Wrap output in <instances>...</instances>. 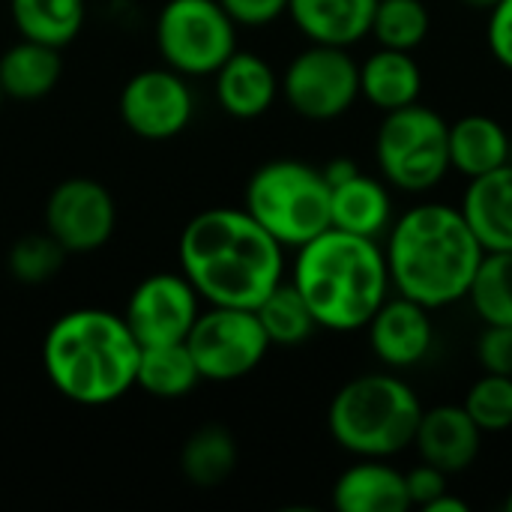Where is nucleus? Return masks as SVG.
<instances>
[{
	"label": "nucleus",
	"mask_w": 512,
	"mask_h": 512,
	"mask_svg": "<svg viewBox=\"0 0 512 512\" xmlns=\"http://www.w3.org/2000/svg\"><path fill=\"white\" fill-rule=\"evenodd\" d=\"M180 273L210 306L255 309L285 282V246L246 207H210L186 222L177 243Z\"/></svg>",
	"instance_id": "f257e3e1"
},
{
	"label": "nucleus",
	"mask_w": 512,
	"mask_h": 512,
	"mask_svg": "<svg viewBox=\"0 0 512 512\" xmlns=\"http://www.w3.org/2000/svg\"><path fill=\"white\" fill-rule=\"evenodd\" d=\"M384 252L393 291L432 312L468 300L486 255L462 210L441 201H423L396 216Z\"/></svg>",
	"instance_id": "f03ea898"
},
{
	"label": "nucleus",
	"mask_w": 512,
	"mask_h": 512,
	"mask_svg": "<svg viewBox=\"0 0 512 512\" xmlns=\"http://www.w3.org/2000/svg\"><path fill=\"white\" fill-rule=\"evenodd\" d=\"M291 282L306 297L318 327L330 333L366 330L393 294L381 240L339 228H327L297 249Z\"/></svg>",
	"instance_id": "7ed1b4c3"
},
{
	"label": "nucleus",
	"mask_w": 512,
	"mask_h": 512,
	"mask_svg": "<svg viewBox=\"0 0 512 512\" xmlns=\"http://www.w3.org/2000/svg\"><path fill=\"white\" fill-rule=\"evenodd\" d=\"M141 342L123 315L108 309H72L42 339V366L51 387L87 408L111 405L135 387Z\"/></svg>",
	"instance_id": "20e7f679"
},
{
	"label": "nucleus",
	"mask_w": 512,
	"mask_h": 512,
	"mask_svg": "<svg viewBox=\"0 0 512 512\" xmlns=\"http://www.w3.org/2000/svg\"><path fill=\"white\" fill-rule=\"evenodd\" d=\"M423 402L393 372H369L342 384L327 408V429L339 450L357 459H393L414 447Z\"/></svg>",
	"instance_id": "39448f33"
},
{
	"label": "nucleus",
	"mask_w": 512,
	"mask_h": 512,
	"mask_svg": "<svg viewBox=\"0 0 512 512\" xmlns=\"http://www.w3.org/2000/svg\"><path fill=\"white\" fill-rule=\"evenodd\" d=\"M243 207L285 249H300L333 228L324 171L297 159H270L255 168L243 189Z\"/></svg>",
	"instance_id": "423d86ee"
},
{
	"label": "nucleus",
	"mask_w": 512,
	"mask_h": 512,
	"mask_svg": "<svg viewBox=\"0 0 512 512\" xmlns=\"http://www.w3.org/2000/svg\"><path fill=\"white\" fill-rule=\"evenodd\" d=\"M450 123L429 105H405L387 111L375 135V162L378 174L390 189L423 195L441 186L450 168L447 147Z\"/></svg>",
	"instance_id": "0eeeda50"
},
{
	"label": "nucleus",
	"mask_w": 512,
	"mask_h": 512,
	"mask_svg": "<svg viewBox=\"0 0 512 512\" xmlns=\"http://www.w3.org/2000/svg\"><path fill=\"white\" fill-rule=\"evenodd\" d=\"M237 27L219 0H168L156 15V48L186 78L213 75L237 51Z\"/></svg>",
	"instance_id": "6e6552de"
},
{
	"label": "nucleus",
	"mask_w": 512,
	"mask_h": 512,
	"mask_svg": "<svg viewBox=\"0 0 512 512\" xmlns=\"http://www.w3.org/2000/svg\"><path fill=\"white\" fill-rule=\"evenodd\" d=\"M282 99L303 120H336L360 99V63L348 48L309 42L282 72Z\"/></svg>",
	"instance_id": "1a4fd4ad"
},
{
	"label": "nucleus",
	"mask_w": 512,
	"mask_h": 512,
	"mask_svg": "<svg viewBox=\"0 0 512 512\" xmlns=\"http://www.w3.org/2000/svg\"><path fill=\"white\" fill-rule=\"evenodd\" d=\"M195 366L204 381L228 384L252 375L273 348L255 309L210 306L198 315L186 336Z\"/></svg>",
	"instance_id": "9d476101"
},
{
	"label": "nucleus",
	"mask_w": 512,
	"mask_h": 512,
	"mask_svg": "<svg viewBox=\"0 0 512 512\" xmlns=\"http://www.w3.org/2000/svg\"><path fill=\"white\" fill-rule=\"evenodd\" d=\"M120 120L144 141H168L189 129L195 93L183 72L171 66L141 69L120 90Z\"/></svg>",
	"instance_id": "9b49d317"
},
{
	"label": "nucleus",
	"mask_w": 512,
	"mask_h": 512,
	"mask_svg": "<svg viewBox=\"0 0 512 512\" xmlns=\"http://www.w3.org/2000/svg\"><path fill=\"white\" fill-rule=\"evenodd\" d=\"M117 228L111 192L93 177L60 180L45 201V231L69 252L90 255L102 249Z\"/></svg>",
	"instance_id": "f8f14e48"
},
{
	"label": "nucleus",
	"mask_w": 512,
	"mask_h": 512,
	"mask_svg": "<svg viewBox=\"0 0 512 512\" xmlns=\"http://www.w3.org/2000/svg\"><path fill=\"white\" fill-rule=\"evenodd\" d=\"M201 315V297L183 273H150L126 303V324L144 345L186 342Z\"/></svg>",
	"instance_id": "ddd939ff"
},
{
	"label": "nucleus",
	"mask_w": 512,
	"mask_h": 512,
	"mask_svg": "<svg viewBox=\"0 0 512 512\" xmlns=\"http://www.w3.org/2000/svg\"><path fill=\"white\" fill-rule=\"evenodd\" d=\"M366 336L372 354L387 369L420 366L435 345L432 309L393 291L366 324Z\"/></svg>",
	"instance_id": "4468645a"
},
{
	"label": "nucleus",
	"mask_w": 512,
	"mask_h": 512,
	"mask_svg": "<svg viewBox=\"0 0 512 512\" xmlns=\"http://www.w3.org/2000/svg\"><path fill=\"white\" fill-rule=\"evenodd\" d=\"M213 90L225 114L234 120H258L282 96V75L261 54L237 48L213 72Z\"/></svg>",
	"instance_id": "2eb2a0df"
},
{
	"label": "nucleus",
	"mask_w": 512,
	"mask_h": 512,
	"mask_svg": "<svg viewBox=\"0 0 512 512\" xmlns=\"http://www.w3.org/2000/svg\"><path fill=\"white\" fill-rule=\"evenodd\" d=\"M414 447L423 462L453 474L468 471L483 447V429L465 411V405H435L423 411Z\"/></svg>",
	"instance_id": "dca6fc26"
},
{
	"label": "nucleus",
	"mask_w": 512,
	"mask_h": 512,
	"mask_svg": "<svg viewBox=\"0 0 512 512\" xmlns=\"http://www.w3.org/2000/svg\"><path fill=\"white\" fill-rule=\"evenodd\" d=\"M459 210L486 252H512V162L471 177Z\"/></svg>",
	"instance_id": "f3484780"
},
{
	"label": "nucleus",
	"mask_w": 512,
	"mask_h": 512,
	"mask_svg": "<svg viewBox=\"0 0 512 512\" xmlns=\"http://www.w3.org/2000/svg\"><path fill=\"white\" fill-rule=\"evenodd\" d=\"M333 507L339 512H405L411 495L405 471L387 459H357L333 483Z\"/></svg>",
	"instance_id": "a211bd4d"
},
{
	"label": "nucleus",
	"mask_w": 512,
	"mask_h": 512,
	"mask_svg": "<svg viewBox=\"0 0 512 512\" xmlns=\"http://www.w3.org/2000/svg\"><path fill=\"white\" fill-rule=\"evenodd\" d=\"M378 0H288L294 27L318 45L351 48L372 33Z\"/></svg>",
	"instance_id": "6ab92c4d"
},
{
	"label": "nucleus",
	"mask_w": 512,
	"mask_h": 512,
	"mask_svg": "<svg viewBox=\"0 0 512 512\" xmlns=\"http://www.w3.org/2000/svg\"><path fill=\"white\" fill-rule=\"evenodd\" d=\"M396 219L390 183L384 177L354 174L351 180L330 189V222L339 231L381 240Z\"/></svg>",
	"instance_id": "aec40b11"
},
{
	"label": "nucleus",
	"mask_w": 512,
	"mask_h": 512,
	"mask_svg": "<svg viewBox=\"0 0 512 512\" xmlns=\"http://www.w3.org/2000/svg\"><path fill=\"white\" fill-rule=\"evenodd\" d=\"M423 93V69L414 51L384 48L378 45L360 63V99L375 105L378 111H396L420 102Z\"/></svg>",
	"instance_id": "412c9836"
},
{
	"label": "nucleus",
	"mask_w": 512,
	"mask_h": 512,
	"mask_svg": "<svg viewBox=\"0 0 512 512\" xmlns=\"http://www.w3.org/2000/svg\"><path fill=\"white\" fill-rule=\"evenodd\" d=\"M450 168L462 177H480L512 162V141L504 123L489 114H465L447 132Z\"/></svg>",
	"instance_id": "4be33fe9"
},
{
	"label": "nucleus",
	"mask_w": 512,
	"mask_h": 512,
	"mask_svg": "<svg viewBox=\"0 0 512 512\" xmlns=\"http://www.w3.org/2000/svg\"><path fill=\"white\" fill-rule=\"evenodd\" d=\"M63 48L36 42V39H18L0 54V87L9 99L36 102L48 96L60 75H63Z\"/></svg>",
	"instance_id": "5701e85b"
},
{
	"label": "nucleus",
	"mask_w": 512,
	"mask_h": 512,
	"mask_svg": "<svg viewBox=\"0 0 512 512\" xmlns=\"http://www.w3.org/2000/svg\"><path fill=\"white\" fill-rule=\"evenodd\" d=\"M201 372L186 342L144 345L138 360L135 387L153 399H183L201 384Z\"/></svg>",
	"instance_id": "b1692460"
},
{
	"label": "nucleus",
	"mask_w": 512,
	"mask_h": 512,
	"mask_svg": "<svg viewBox=\"0 0 512 512\" xmlns=\"http://www.w3.org/2000/svg\"><path fill=\"white\" fill-rule=\"evenodd\" d=\"M9 15L24 39L66 48L84 27L87 0H9Z\"/></svg>",
	"instance_id": "393cba45"
},
{
	"label": "nucleus",
	"mask_w": 512,
	"mask_h": 512,
	"mask_svg": "<svg viewBox=\"0 0 512 512\" xmlns=\"http://www.w3.org/2000/svg\"><path fill=\"white\" fill-rule=\"evenodd\" d=\"M234 468H237V441L219 423H207L195 429L180 450V471L198 489H213L225 483L234 474Z\"/></svg>",
	"instance_id": "a878e982"
},
{
	"label": "nucleus",
	"mask_w": 512,
	"mask_h": 512,
	"mask_svg": "<svg viewBox=\"0 0 512 512\" xmlns=\"http://www.w3.org/2000/svg\"><path fill=\"white\" fill-rule=\"evenodd\" d=\"M255 315H258L270 345H276V348H297V345L309 342L315 336V330H321L306 297L297 291L294 282H279L255 306Z\"/></svg>",
	"instance_id": "bb28decb"
},
{
	"label": "nucleus",
	"mask_w": 512,
	"mask_h": 512,
	"mask_svg": "<svg viewBox=\"0 0 512 512\" xmlns=\"http://www.w3.org/2000/svg\"><path fill=\"white\" fill-rule=\"evenodd\" d=\"M468 300L486 327L512 324V252L483 255L468 288Z\"/></svg>",
	"instance_id": "cd10ccee"
},
{
	"label": "nucleus",
	"mask_w": 512,
	"mask_h": 512,
	"mask_svg": "<svg viewBox=\"0 0 512 512\" xmlns=\"http://www.w3.org/2000/svg\"><path fill=\"white\" fill-rule=\"evenodd\" d=\"M432 30V15L423 0H378L372 36L384 48L417 51Z\"/></svg>",
	"instance_id": "c85d7f7f"
},
{
	"label": "nucleus",
	"mask_w": 512,
	"mask_h": 512,
	"mask_svg": "<svg viewBox=\"0 0 512 512\" xmlns=\"http://www.w3.org/2000/svg\"><path fill=\"white\" fill-rule=\"evenodd\" d=\"M66 258L69 252L48 231H39V234H24L12 243L6 255V267L12 279L21 285H45L63 270Z\"/></svg>",
	"instance_id": "c756f323"
},
{
	"label": "nucleus",
	"mask_w": 512,
	"mask_h": 512,
	"mask_svg": "<svg viewBox=\"0 0 512 512\" xmlns=\"http://www.w3.org/2000/svg\"><path fill=\"white\" fill-rule=\"evenodd\" d=\"M465 411L483 429V435H501L512 429V378L483 372L465 393Z\"/></svg>",
	"instance_id": "7c9ffc66"
},
{
	"label": "nucleus",
	"mask_w": 512,
	"mask_h": 512,
	"mask_svg": "<svg viewBox=\"0 0 512 512\" xmlns=\"http://www.w3.org/2000/svg\"><path fill=\"white\" fill-rule=\"evenodd\" d=\"M477 360L483 372H498L512 378V324L486 327L477 342Z\"/></svg>",
	"instance_id": "2f4dec72"
},
{
	"label": "nucleus",
	"mask_w": 512,
	"mask_h": 512,
	"mask_svg": "<svg viewBox=\"0 0 512 512\" xmlns=\"http://www.w3.org/2000/svg\"><path fill=\"white\" fill-rule=\"evenodd\" d=\"M405 483H408V495H411V507H420L426 510L429 504H435L441 495H447V483H450V474L423 462L411 471H405Z\"/></svg>",
	"instance_id": "473e14b6"
},
{
	"label": "nucleus",
	"mask_w": 512,
	"mask_h": 512,
	"mask_svg": "<svg viewBox=\"0 0 512 512\" xmlns=\"http://www.w3.org/2000/svg\"><path fill=\"white\" fill-rule=\"evenodd\" d=\"M240 27H267L288 15V0H219Z\"/></svg>",
	"instance_id": "72a5a7b5"
},
{
	"label": "nucleus",
	"mask_w": 512,
	"mask_h": 512,
	"mask_svg": "<svg viewBox=\"0 0 512 512\" xmlns=\"http://www.w3.org/2000/svg\"><path fill=\"white\" fill-rule=\"evenodd\" d=\"M486 42L492 57L512 72V0H501L495 9H489Z\"/></svg>",
	"instance_id": "f704fd0d"
},
{
	"label": "nucleus",
	"mask_w": 512,
	"mask_h": 512,
	"mask_svg": "<svg viewBox=\"0 0 512 512\" xmlns=\"http://www.w3.org/2000/svg\"><path fill=\"white\" fill-rule=\"evenodd\" d=\"M321 171H324V180H327L330 189H333V186L351 180L354 174H360V165H357L354 159H348V156H336V159H330Z\"/></svg>",
	"instance_id": "c9c22d12"
},
{
	"label": "nucleus",
	"mask_w": 512,
	"mask_h": 512,
	"mask_svg": "<svg viewBox=\"0 0 512 512\" xmlns=\"http://www.w3.org/2000/svg\"><path fill=\"white\" fill-rule=\"evenodd\" d=\"M471 507H468V501H462V498H453L450 492L447 495H441L435 504H429L426 507V512H468Z\"/></svg>",
	"instance_id": "e433bc0d"
},
{
	"label": "nucleus",
	"mask_w": 512,
	"mask_h": 512,
	"mask_svg": "<svg viewBox=\"0 0 512 512\" xmlns=\"http://www.w3.org/2000/svg\"><path fill=\"white\" fill-rule=\"evenodd\" d=\"M459 3H465V6H471V9H483V12H489V9H495L501 0H459Z\"/></svg>",
	"instance_id": "4c0bfd02"
},
{
	"label": "nucleus",
	"mask_w": 512,
	"mask_h": 512,
	"mask_svg": "<svg viewBox=\"0 0 512 512\" xmlns=\"http://www.w3.org/2000/svg\"><path fill=\"white\" fill-rule=\"evenodd\" d=\"M504 507H507V510L512 512V492H510V498H507V504H504Z\"/></svg>",
	"instance_id": "58836bf2"
},
{
	"label": "nucleus",
	"mask_w": 512,
	"mask_h": 512,
	"mask_svg": "<svg viewBox=\"0 0 512 512\" xmlns=\"http://www.w3.org/2000/svg\"><path fill=\"white\" fill-rule=\"evenodd\" d=\"M3 99H6V93H3V87H0V108H3Z\"/></svg>",
	"instance_id": "ea45409f"
}]
</instances>
